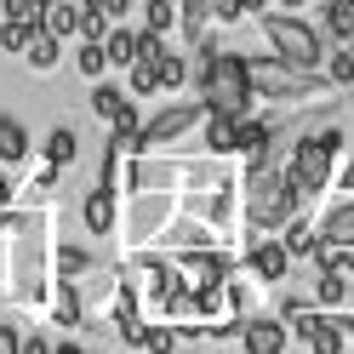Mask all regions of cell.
Instances as JSON below:
<instances>
[{
	"label": "cell",
	"instance_id": "obj_1",
	"mask_svg": "<svg viewBox=\"0 0 354 354\" xmlns=\"http://www.w3.org/2000/svg\"><path fill=\"white\" fill-rule=\"evenodd\" d=\"M337 154H343V131L337 126H320V131H308V138H297L292 160H286V183H292L297 206L320 201V194L331 189V177H337Z\"/></svg>",
	"mask_w": 354,
	"mask_h": 354
},
{
	"label": "cell",
	"instance_id": "obj_2",
	"mask_svg": "<svg viewBox=\"0 0 354 354\" xmlns=\"http://www.w3.org/2000/svg\"><path fill=\"white\" fill-rule=\"evenodd\" d=\"M194 86H201L206 109H217V115H252V69L240 52H201V63H194Z\"/></svg>",
	"mask_w": 354,
	"mask_h": 354
},
{
	"label": "cell",
	"instance_id": "obj_3",
	"mask_svg": "<svg viewBox=\"0 0 354 354\" xmlns=\"http://www.w3.org/2000/svg\"><path fill=\"white\" fill-rule=\"evenodd\" d=\"M292 212H297V194H292L286 166L274 160V154L257 160V166H246V223L252 229H280Z\"/></svg>",
	"mask_w": 354,
	"mask_h": 354
},
{
	"label": "cell",
	"instance_id": "obj_4",
	"mask_svg": "<svg viewBox=\"0 0 354 354\" xmlns=\"http://www.w3.org/2000/svg\"><path fill=\"white\" fill-rule=\"evenodd\" d=\"M263 40L274 46V57L297 63V69H326V35L315 24H303V17H292V12L263 17Z\"/></svg>",
	"mask_w": 354,
	"mask_h": 354
},
{
	"label": "cell",
	"instance_id": "obj_5",
	"mask_svg": "<svg viewBox=\"0 0 354 354\" xmlns=\"http://www.w3.org/2000/svg\"><path fill=\"white\" fill-rule=\"evenodd\" d=\"M212 115L206 109V97H194V103H171V109H160L143 131H138V154H154V149H166V143H177V138H189L194 126H201Z\"/></svg>",
	"mask_w": 354,
	"mask_h": 354
},
{
	"label": "cell",
	"instance_id": "obj_6",
	"mask_svg": "<svg viewBox=\"0 0 354 354\" xmlns=\"http://www.w3.org/2000/svg\"><path fill=\"white\" fill-rule=\"evenodd\" d=\"M246 269H252V280H263V286H280L286 269H292V252H286V240H280V234L252 240V246H246Z\"/></svg>",
	"mask_w": 354,
	"mask_h": 354
},
{
	"label": "cell",
	"instance_id": "obj_7",
	"mask_svg": "<svg viewBox=\"0 0 354 354\" xmlns=\"http://www.w3.org/2000/svg\"><path fill=\"white\" fill-rule=\"evenodd\" d=\"M286 343H292V326H286L280 315H246V326H240V348L246 354H286Z\"/></svg>",
	"mask_w": 354,
	"mask_h": 354
},
{
	"label": "cell",
	"instance_id": "obj_8",
	"mask_svg": "<svg viewBox=\"0 0 354 354\" xmlns=\"http://www.w3.org/2000/svg\"><path fill=\"white\" fill-rule=\"evenodd\" d=\"M80 217H86V229H92V234H115V229H120V201H115V189L97 183V189L80 201Z\"/></svg>",
	"mask_w": 354,
	"mask_h": 354
},
{
	"label": "cell",
	"instance_id": "obj_9",
	"mask_svg": "<svg viewBox=\"0 0 354 354\" xmlns=\"http://www.w3.org/2000/svg\"><path fill=\"white\" fill-rule=\"evenodd\" d=\"M40 29H52L63 46L80 40V0H46V17H40Z\"/></svg>",
	"mask_w": 354,
	"mask_h": 354
},
{
	"label": "cell",
	"instance_id": "obj_10",
	"mask_svg": "<svg viewBox=\"0 0 354 354\" xmlns=\"http://www.w3.org/2000/svg\"><path fill=\"white\" fill-rule=\"evenodd\" d=\"M24 63H29V69H40V75H52L57 63H63V40H57L52 29H35L29 46H24Z\"/></svg>",
	"mask_w": 354,
	"mask_h": 354
},
{
	"label": "cell",
	"instance_id": "obj_11",
	"mask_svg": "<svg viewBox=\"0 0 354 354\" xmlns=\"http://www.w3.org/2000/svg\"><path fill=\"white\" fill-rule=\"evenodd\" d=\"M29 126L24 120H17V115H0V160H6V166H24L29 160Z\"/></svg>",
	"mask_w": 354,
	"mask_h": 354
},
{
	"label": "cell",
	"instance_id": "obj_12",
	"mask_svg": "<svg viewBox=\"0 0 354 354\" xmlns=\"http://www.w3.org/2000/svg\"><path fill=\"white\" fill-rule=\"evenodd\" d=\"M240 149V115H206V154H234Z\"/></svg>",
	"mask_w": 354,
	"mask_h": 354
},
{
	"label": "cell",
	"instance_id": "obj_13",
	"mask_svg": "<svg viewBox=\"0 0 354 354\" xmlns=\"http://www.w3.org/2000/svg\"><path fill=\"white\" fill-rule=\"evenodd\" d=\"M280 240H286V252H292V257H308V252H315V240H320V229L308 223L303 212H292V217L280 223Z\"/></svg>",
	"mask_w": 354,
	"mask_h": 354
},
{
	"label": "cell",
	"instance_id": "obj_14",
	"mask_svg": "<svg viewBox=\"0 0 354 354\" xmlns=\"http://www.w3.org/2000/svg\"><path fill=\"white\" fill-rule=\"evenodd\" d=\"M320 35L354 40V0H326V6H320Z\"/></svg>",
	"mask_w": 354,
	"mask_h": 354
},
{
	"label": "cell",
	"instance_id": "obj_15",
	"mask_svg": "<svg viewBox=\"0 0 354 354\" xmlns=\"http://www.w3.org/2000/svg\"><path fill=\"white\" fill-rule=\"evenodd\" d=\"M348 297H354L348 274H343V269H320V280H315V303H320V308H343Z\"/></svg>",
	"mask_w": 354,
	"mask_h": 354
},
{
	"label": "cell",
	"instance_id": "obj_16",
	"mask_svg": "<svg viewBox=\"0 0 354 354\" xmlns=\"http://www.w3.org/2000/svg\"><path fill=\"white\" fill-rule=\"evenodd\" d=\"M103 52H109V63H115V69H131V63H138V29H109L103 35Z\"/></svg>",
	"mask_w": 354,
	"mask_h": 354
},
{
	"label": "cell",
	"instance_id": "obj_17",
	"mask_svg": "<svg viewBox=\"0 0 354 354\" xmlns=\"http://www.w3.org/2000/svg\"><path fill=\"white\" fill-rule=\"evenodd\" d=\"M320 234H331V240H343V246H354V194H348V201H337V206L320 217Z\"/></svg>",
	"mask_w": 354,
	"mask_h": 354
},
{
	"label": "cell",
	"instance_id": "obj_18",
	"mask_svg": "<svg viewBox=\"0 0 354 354\" xmlns=\"http://www.w3.org/2000/svg\"><path fill=\"white\" fill-rule=\"evenodd\" d=\"M177 17H183V0H143V29L154 35H171Z\"/></svg>",
	"mask_w": 354,
	"mask_h": 354
},
{
	"label": "cell",
	"instance_id": "obj_19",
	"mask_svg": "<svg viewBox=\"0 0 354 354\" xmlns=\"http://www.w3.org/2000/svg\"><path fill=\"white\" fill-rule=\"evenodd\" d=\"M75 69H80L86 80H103L109 69H115V63H109V52H103V40H80V46H75Z\"/></svg>",
	"mask_w": 354,
	"mask_h": 354
},
{
	"label": "cell",
	"instance_id": "obj_20",
	"mask_svg": "<svg viewBox=\"0 0 354 354\" xmlns=\"http://www.w3.org/2000/svg\"><path fill=\"white\" fill-rule=\"evenodd\" d=\"M326 80H331V86H348V80H354V40H331V52H326Z\"/></svg>",
	"mask_w": 354,
	"mask_h": 354
},
{
	"label": "cell",
	"instance_id": "obj_21",
	"mask_svg": "<svg viewBox=\"0 0 354 354\" xmlns=\"http://www.w3.org/2000/svg\"><path fill=\"white\" fill-rule=\"evenodd\" d=\"M75 154H80L75 126H52V138H46V160H52V166H75Z\"/></svg>",
	"mask_w": 354,
	"mask_h": 354
},
{
	"label": "cell",
	"instance_id": "obj_22",
	"mask_svg": "<svg viewBox=\"0 0 354 354\" xmlns=\"http://www.w3.org/2000/svg\"><path fill=\"white\" fill-rule=\"evenodd\" d=\"M52 320H57V326H80V292H75V280H57V292H52Z\"/></svg>",
	"mask_w": 354,
	"mask_h": 354
},
{
	"label": "cell",
	"instance_id": "obj_23",
	"mask_svg": "<svg viewBox=\"0 0 354 354\" xmlns=\"http://www.w3.org/2000/svg\"><path fill=\"white\" fill-rule=\"evenodd\" d=\"M126 103H131V97L120 92V86H109V80H97V86H92V115H97V120H115Z\"/></svg>",
	"mask_w": 354,
	"mask_h": 354
},
{
	"label": "cell",
	"instance_id": "obj_24",
	"mask_svg": "<svg viewBox=\"0 0 354 354\" xmlns=\"http://www.w3.org/2000/svg\"><path fill=\"white\" fill-rule=\"evenodd\" d=\"M154 69H160V92H177V86H183V80H189V63H183V57H177L171 46H166L160 57H154Z\"/></svg>",
	"mask_w": 354,
	"mask_h": 354
},
{
	"label": "cell",
	"instance_id": "obj_25",
	"mask_svg": "<svg viewBox=\"0 0 354 354\" xmlns=\"http://www.w3.org/2000/svg\"><path fill=\"white\" fill-rule=\"evenodd\" d=\"M131 92H138V97H149V92H160V69H154V57H138V63H131Z\"/></svg>",
	"mask_w": 354,
	"mask_h": 354
},
{
	"label": "cell",
	"instance_id": "obj_26",
	"mask_svg": "<svg viewBox=\"0 0 354 354\" xmlns=\"http://www.w3.org/2000/svg\"><path fill=\"white\" fill-rule=\"evenodd\" d=\"M131 189H138V194H154V189H166V166H154V160H138V166H131Z\"/></svg>",
	"mask_w": 354,
	"mask_h": 354
},
{
	"label": "cell",
	"instance_id": "obj_27",
	"mask_svg": "<svg viewBox=\"0 0 354 354\" xmlns=\"http://www.w3.org/2000/svg\"><path fill=\"white\" fill-rule=\"evenodd\" d=\"M0 12L17 17V24H29V29H40V17H46V0H0Z\"/></svg>",
	"mask_w": 354,
	"mask_h": 354
},
{
	"label": "cell",
	"instance_id": "obj_28",
	"mask_svg": "<svg viewBox=\"0 0 354 354\" xmlns=\"http://www.w3.org/2000/svg\"><path fill=\"white\" fill-rule=\"evenodd\" d=\"M109 29H115V17H103L97 6H86V0H80V40H103Z\"/></svg>",
	"mask_w": 354,
	"mask_h": 354
},
{
	"label": "cell",
	"instance_id": "obj_29",
	"mask_svg": "<svg viewBox=\"0 0 354 354\" xmlns=\"http://www.w3.org/2000/svg\"><path fill=\"white\" fill-rule=\"evenodd\" d=\"M86 269H92V257H86L80 246H57V280H75Z\"/></svg>",
	"mask_w": 354,
	"mask_h": 354
},
{
	"label": "cell",
	"instance_id": "obj_30",
	"mask_svg": "<svg viewBox=\"0 0 354 354\" xmlns=\"http://www.w3.org/2000/svg\"><path fill=\"white\" fill-rule=\"evenodd\" d=\"M143 354H177V331L171 326H143Z\"/></svg>",
	"mask_w": 354,
	"mask_h": 354
},
{
	"label": "cell",
	"instance_id": "obj_31",
	"mask_svg": "<svg viewBox=\"0 0 354 354\" xmlns=\"http://www.w3.org/2000/svg\"><path fill=\"white\" fill-rule=\"evenodd\" d=\"M29 24H17V17H6V24H0V46H6V52H17V57H24V46H29Z\"/></svg>",
	"mask_w": 354,
	"mask_h": 354
},
{
	"label": "cell",
	"instance_id": "obj_32",
	"mask_svg": "<svg viewBox=\"0 0 354 354\" xmlns=\"http://www.w3.org/2000/svg\"><path fill=\"white\" fill-rule=\"evenodd\" d=\"M0 354H24V331L17 326H0Z\"/></svg>",
	"mask_w": 354,
	"mask_h": 354
},
{
	"label": "cell",
	"instance_id": "obj_33",
	"mask_svg": "<svg viewBox=\"0 0 354 354\" xmlns=\"http://www.w3.org/2000/svg\"><path fill=\"white\" fill-rule=\"evenodd\" d=\"M86 6H97L103 17H115V24H120V17H126V6H131V0H86Z\"/></svg>",
	"mask_w": 354,
	"mask_h": 354
},
{
	"label": "cell",
	"instance_id": "obj_34",
	"mask_svg": "<svg viewBox=\"0 0 354 354\" xmlns=\"http://www.w3.org/2000/svg\"><path fill=\"white\" fill-rule=\"evenodd\" d=\"M337 183H343V194H354V154L343 160V171H337Z\"/></svg>",
	"mask_w": 354,
	"mask_h": 354
},
{
	"label": "cell",
	"instance_id": "obj_35",
	"mask_svg": "<svg viewBox=\"0 0 354 354\" xmlns=\"http://www.w3.org/2000/svg\"><path fill=\"white\" fill-rule=\"evenodd\" d=\"M24 354H57V348H52L46 337H24Z\"/></svg>",
	"mask_w": 354,
	"mask_h": 354
},
{
	"label": "cell",
	"instance_id": "obj_36",
	"mask_svg": "<svg viewBox=\"0 0 354 354\" xmlns=\"http://www.w3.org/2000/svg\"><path fill=\"white\" fill-rule=\"evenodd\" d=\"M0 206H12V177H6V160H0Z\"/></svg>",
	"mask_w": 354,
	"mask_h": 354
},
{
	"label": "cell",
	"instance_id": "obj_37",
	"mask_svg": "<svg viewBox=\"0 0 354 354\" xmlns=\"http://www.w3.org/2000/svg\"><path fill=\"white\" fill-rule=\"evenodd\" d=\"M183 6H189V12H212V0H183Z\"/></svg>",
	"mask_w": 354,
	"mask_h": 354
},
{
	"label": "cell",
	"instance_id": "obj_38",
	"mask_svg": "<svg viewBox=\"0 0 354 354\" xmlns=\"http://www.w3.org/2000/svg\"><path fill=\"white\" fill-rule=\"evenodd\" d=\"M57 354H92V348H80V343H63V348H57Z\"/></svg>",
	"mask_w": 354,
	"mask_h": 354
},
{
	"label": "cell",
	"instance_id": "obj_39",
	"mask_svg": "<svg viewBox=\"0 0 354 354\" xmlns=\"http://www.w3.org/2000/svg\"><path fill=\"white\" fill-rule=\"evenodd\" d=\"M274 6H286V12H297V6H303V0H274Z\"/></svg>",
	"mask_w": 354,
	"mask_h": 354
},
{
	"label": "cell",
	"instance_id": "obj_40",
	"mask_svg": "<svg viewBox=\"0 0 354 354\" xmlns=\"http://www.w3.org/2000/svg\"><path fill=\"white\" fill-rule=\"evenodd\" d=\"M343 331H348V343H354V320H343Z\"/></svg>",
	"mask_w": 354,
	"mask_h": 354
}]
</instances>
